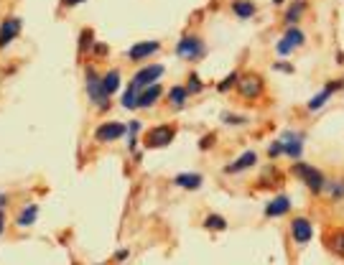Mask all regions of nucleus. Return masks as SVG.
Wrapping results in <instances>:
<instances>
[{
  "mask_svg": "<svg viewBox=\"0 0 344 265\" xmlns=\"http://www.w3.org/2000/svg\"><path fill=\"white\" fill-rule=\"evenodd\" d=\"M293 173H296L298 179H303V181H306V186H309L314 194H319V192H321V186H324V173H321L319 168H314V166H306V163H296V166H293Z\"/></svg>",
  "mask_w": 344,
  "mask_h": 265,
  "instance_id": "f257e3e1",
  "label": "nucleus"
},
{
  "mask_svg": "<svg viewBox=\"0 0 344 265\" xmlns=\"http://www.w3.org/2000/svg\"><path fill=\"white\" fill-rule=\"evenodd\" d=\"M92 44H95V36H92L90 28H84V31H82V39H79V54H87Z\"/></svg>",
  "mask_w": 344,
  "mask_h": 265,
  "instance_id": "5701e85b",
  "label": "nucleus"
},
{
  "mask_svg": "<svg viewBox=\"0 0 344 265\" xmlns=\"http://www.w3.org/2000/svg\"><path fill=\"white\" fill-rule=\"evenodd\" d=\"M250 166H255V153H252V150H247V153H242L235 163H229L224 171L227 173H240L242 168H250Z\"/></svg>",
  "mask_w": 344,
  "mask_h": 265,
  "instance_id": "4468645a",
  "label": "nucleus"
},
{
  "mask_svg": "<svg viewBox=\"0 0 344 265\" xmlns=\"http://www.w3.org/2000/svg\"><path fill=\"white\" fill-rule=\"evenodd\" d=\"M291 209V199L286 194H278L271 204L265 207V217H281V214H288Z\"/></svg>",
  "mask_w": 344,
  "mask_h": 265,
  "instance_id": "ddd939ff",
  "label": "nucleus"
},
{
  "mask_svg": "<svg viewBox=\"0 0 344 265\" xmlns=\"http://www.w3.org/2000/svg\"><path fill=\"white\" fill-rule=\"evenodd\" d=\"M3 224H6V217H3V212H0V232H3Z\"/></svg>",
  "mask_w": 344,
  "mask_h": 265,
  "instance_id": "473e14b6",
  "label": "nucleus"
},
{
  "mask_svg": "<svg viewBox=\"0 0 344 265\" xmlns=\"http://www.w3.org/2000/svg\"><path fill=\"white\" fill-rule=\"evenodd\" d=\"M87 92H90V97H92V102H95V105L107 107V95H105L102 82L95 77V71H92V69H87Z\"/></svg>",
  "mask_w": 344,
  "mask_h": 265,
  "instance_id": "0eeeda50",
  "label": "nucleus"
},
{
  "mask_svg": "<svg viewBox=\"0 0 344 265\" xmlns=\"http://www.w3.org/2000/svg\"><path fill=\"white\" fill-rule=\"evenodd\" d=\"M123 133H125V125L123 123H105V125H100L97 128V140H102V143H107V140H118V138H123Z\"/></svg>",
  "mask_w": 344,
  "mask_h": 265,
  "instance_id": "9d476101",
  "label": "nucleus"
},
{
  "mask_svg": "<svg viewBox=\"0 0 344 265\" xmlns=\"http://www.w3.org/2000/svg\"><path fill=\"white\" fill-rule=\"evenodd\" d=\"M336 87H341V84H339V82H331V84H326V87L321 90V95H316V97L309 102V110H316V107H321V105H324V102L331 97V92H334Z\"/></svg>",
  "mask_w": 344,
  "mask_h": 265,
  "instance_id": "a211bd4d",
  "label": "nucleus"
},
{
  "mask_svg": "<svg viewBox=\"0 0 344 265\" xmlns=\"http://www.w3.org/2000/svg\"><path fill=\"white\" fill-rule=\"evenodd\" d=\"M303 8H306V3H303V0H298V3H296V6H291V11L286 13V21H288V23L298 21V18H301V13H303Z\"/></svg>",
  "mask_w": 344,
  "mask_h": 265,
  "instance_id": "b1692460",
  "label": "nucleus"
},
{
  "mask_svg": "<svg viewBox=\"0 0 344 265\" xmlns=\"http://www.w3.org/2000/svg\"><path fill=\"white\" fill-rule=\"evenodd\" d=\"M102 90H105V95L107 97H112V92H118L120 90V71L118 69H112L107 77L102 79Z\"/></svg>",
  "mask_w": 344,
  "mask_h": 265,
  "instance_id": "dca6fc26",
  "label": "nucleus"
},
{
  "mask_svg": "<svg viewBox=\"0 0 344 265\" xmlns=\"http://www.w3.org/2000/svg\"><path fill=\"white\" fill-rule=\"evenodd\" d=\"M138 100H140V90L130 82L128 84V92L123 95V107H128V110H135L138 107Z\"/></svg>",
  "mask_w": 344,
  "mask_h": 265,
  "instance_id": "6ab92c4d",
  "label": "nucleus"
},
{
  "mask_svg": "<svg viewBox=\"0 0 344 265\" xmlns=\"http://www.w3.org/2000/svg\"><path fill=\"white\" fill-rule=\"evenodd\" d=\"M303 44V33L296 28V26H291L288 31H286V36H283V39L278 41V54L281 56H288L296 46H301Z\"/></svg>",
  "mask_w": 344,
  "mask_h": 265,
  "instance_id": "f03ea898",
  "label": "nucleus"
},
{
  "mask_svg": "<svg viewBox=\"0 0 344 265\" xmlns=\"http://www.w3.org/2000/svg\"><path fill=\"white\" fill-rule=\"evenodd\" d=\"M66 6H76V3H82V0H64Z\"/></svg>",
  "mask_w": 344,
  "mask_h": 265,
  "instance_id": "72a5a7b5",
  "label": "nucleus"
},
{
  "mask_svg": "<svg viewBox=\"0 0 344 265\" xmlns=\"http://www.w3.org/2000/svg\"><path fill=\"white\" fill-rule=\"evenodd\" d=\"M36 214H38V209H36V207H26V209L21 212V217H18V224H21V227L33 224V222H36Z\"/></svg>",
  "mask_w": 344,
  "mask_h": 265,
  "instance_id": "412c9836",
  "label": "nucleus"
},
{
  "mask_svg": "<svg viewBox=\"0 0 344 265\" xmlns=\"http://www.w3.org/2000/svg\"><path fill=\"white\" fill-rule=\"evenodd\" d=\"M163 74V66H158V64H153V66H145V69H140L135 77H133V84L140 90V87H150V84H156V79Z\"/></svg>",
  "mask_w": 344,
  "mask_h": 265,
  "instance_id": "20e7f679",
  "label": "nucleus"
},
{
  "mask_svg": "<svg viewBox=\"0 0 344 265\" xmlns=\"http://www.w3.org/2000/svg\"><path fill=\"white\" fill-rule=\"evenodd\" d=\"M240 95L242 97H257L260 92H263V79L260 77H255V74H247V77H242L240 79Z\"/></svg>",
  "mask_w": 344,
  "mask_h": 265,
  "instance_id": "9b49d317",
  "label": "nucleus"
},
{
  "mask_svg": "<svg viewBox=\"0 0 344 265\" xmlns=\"http://www.w3.org/2000/svg\"><path fill=\"white\" fill-rule=\"evenodd\" d=\"M281 145H283V153L291 158H298L303 153V135L296 133H283L281 135Z\"/></svg>",
  "mask_w": 344,
  "mask_h": 265,
  "instance_id": "423d86ee",
  "label": "nucleus"
},
{
  "mask_svg": "<svg viewBox=\"0 0 344 265\" xmlns=\"http://www.w3.org/2000/svg\"><path fill=\"white\" fill-rule=\"evenodd\" d=\"M171 140H174V128H168V125H161V128L150 130V133L145 135V145H148V148H163V145H168Z\"/></svg>",
  "mask_w": 344,
  "mask_h": 265,
  "instance_id": "7ed1b4c3",
  "label": "nucleus"
},
{
  "mask_svg": "<svg viewBox=\"0 0 344 265\" xmlns=\"http://www.w3.org/2000/svg\"><path fill=\"white\" fill-rule=\"evenodd\" d=\"M186 92H189V95H197V92H202V82H199V77H191V79H189Z\"/></svg>",
  "mask_w": 344,
  "mask_h": 265,
  "instance_id": "cd10ccee",
  "label": "nucleus"
},
{
  "mask_svg": "<svg viewBox=\"0 0 344 265\" xmlns=\"http://www.w3.org/2000/svg\"><path fill=\"white\" fill-rule=\"evenodd\" d=\"M331 250L344 257V232H336V237H334V242H331Z\"/></svg>",
  "mask_w": 344,
  "mask_h": 265,
  "instance_id": "a878e982",
  "label": "nucleus"
},
{
  "mask_svg": "<svg viewBox=\"0 0 344 265\" xmlns=\"http://www.w3.org/2000/svg\"><path fill=\"white\" fill-rule=\"evenodd\" d=\"M281 3H283V0H276V6H281Z\"/></svg>",
  "mask_w": 344,
  "mask_h": 265,
  "instance_id": "f704fd0d",
  "label": "nucleus"
},
{
  "mask_svg": "<svg viewBox=\"0 0 344 265\" xmlns=\"http://www.w3.org/2000/svg\"><path fill=\"white\" fill-rule=\"evenodd\" d=\"M341 192H344V184H339V186H334V197H336V199L341 197Z\"/></svg>",
  "mask_w": 344,
  "mask_h": 265,
  "instance_id": "2f4dec72",
  "label": "nucleus"
},
{
  "mask_svg": "<svg viewBox=\"0 0 344 265\" xmlns=\"http://www.w3.org/2000/svg\"><path fill=\"white\" fill-rule=\"evenodd\" d=\"M176 54L181 59H197L202 54V41L194 39V36H184V39L179 41V46H176Z\"/></svg>",
  "mask_w": 344,
  "mask_h": 265,
  "instance_id": "39448f33",
  "label": "nucleus"
},
{
  "mask_svg": "<svg viewBox=\"0 0 344 265\" xmlns=\"http://www.w3.org/2000/svg\"><path fill=\"white\" fill-rule=\"evenodd\" d=\"M21 31V21L18 18H6L3 26H0V49H6Z\"/></svg>",
  "mask_w": 344,
  "mask_h": 265,
  "instance_id": "1a4fd4ad",
  "label": "nucleus"
},
{
  "mask_svg": "<svg viewBox=\"0 0 344 265\" xmlns=\"http://www.w3.org/2000/svg\"><path fill=\"white\" fill-rule=\"evenodd\" d=\"M212 140H214V135H207V138L202 140V148H209V145H212Z\"/></svg>",
  "mask_w": 344,
  "mask_h": 265,
  "instance_id": "7c9ffc66",
  "label": "nucleus"
},
{
  "mask_svg": "<svg viewBox=\"0 0 344 265\" xmlns=\"http://www.w3.org/2000/svg\"><path fill=\"white\" fill-rule=\"evenodd\" d=\"M291 232H293V240L296 242H309L311 235H314V227L309 219H303V217H296L291 222Z\"/></svg>",
  "mask_w": 344,
  "mask_h": 265,
  "instance_id": "6e6552de",
  "label": "nucleus"
},
{
  "mask_svg": "<svg viewBox=\"0 0 344 265\" xmlns=\"http://www.w3.org/2000/svg\"><path fill=\"white\" fill-rule=\"evenodd\" d=\"M158 49H161L158 41H143V44H135V46L128 51V59L140 61V59H145V56H150V54H156Z\"/></svg>",
  "mask_w": 344,
  "mask_h": 265,
  "instance_id": "f8f14e48",
  "label": "nucleus"
},
{
  "mask_svg": "<svg viewBox=\"0 0 344 265\" xmlns=\"http://www.w3.org/2000/svg\"><path fill=\"white\" fill-rule=\"evenodd\" d=\"M204 227H207V230H224V227H227V222H224L222 217H217V214H212V217H207V222H204Z\"/></svg>",
  "mask_w": 344,
  "mask_h": 265,
  "instance_id": "393cba45",
  "label": "nucleus"
},
{
  "mask_svg": "<svg viewBox=\"0 0 344 265\" xmlns=\"http://www.w3.org/2000/svg\"><path fill=\"white\" fill-rule=\"evenodd\" d=\"M232 11H235L240 18H250V16H255V6L250 3V0H235V3H232Z\"/></svg>",
  "mask_w": 344,
  "mask_h": 265,
  "instance_id": "aec40b11",
  "label": "nucleus"
},
{
  "mask_svg": "<svg viewBox=\"0 0 344 265\" xmlns=\"http://www.w3.org/2000/svg\"><path fill=\"white\" fill-rule=\"evenodd\" d=\"M268 153H271L273 158H276V156H283V145H281V140L271 143V148H268Z\"/></svg>",
  "mask_w": 344,
  "mask_h": 265,
  "instance_id": "c85d7f7f",
  "label": "nucleus"
},
{
  "mask_svg": "<svg viewBox=\"0 0 344 265\" xmlns=\"http://www.w3.org/2000/svg\"><path fill=\"white\" fill-rule=\"evenodd\" d=\"M186 97H189L186 87H174V90L168 92V100H171V105H184V102H186Z\"/></svg>",
  "mask_w": 344,
  "mask_h": 265,
  "instance_id": "4be33fe9",
  "label": "nucleus"
},
{
  "mask_svg": "<svg viewBox=\"0 0 344 265\" xmlns=\"http://www.w3.org/2000/svg\"><path fill=\"white\" fill-rule=\"evenodd\" d=\"M161 87L158 84H150V87H145V92H140V100H138V107H150L153 102H156L158 97H161Z\"/></svg>",
  "mask_w": 344,
  "mask_h": 265,
  "instance_id": "2eb2a0df",
  "label": "nucleus"
},
{
  "mask_svg": "<svg viewBox=\"0 0 344 265\" xmlns=\"http://www.w3.org/2000/svg\"><path fill=\"white\" fill-rule=\"evenodd\" d=\"M276 69H281V71H286V74H288V71H293V66H291V64H276Z\"/></svg>",
  "mask_w": 344,
  "mask_h": 265,
  "instance_id": "c756f323",
  "label": "nucleus"
},
{
  "mask_svg": "<svg viewBox=\"0 0 344 265\" xmlns=\"http://www.w3.org/2000/svg\"><path fill=\"white\" fill-rule=\"evenodd\" d=\"M174 184H176V186H184V189H197V186L202 184V176H199V173H179V176L174 179Z\"/></svg>",
  "mask_w": 344,
  "mask_h": 265,
  "instance_id": "f3484780",
  "label": "nucleus"
},
{
  "mask_svg": "<svg viewBox=\"0 0 344 265\" xmlns=\"http://www.w3.org/2000/svg\"><path fill=\"white\" fill-rule=\"evenodd\" d=\"M235 82H237V74L232 71V74H229V77H227L224 82H219V87H217V90H219V92H227V90H229V87H232Z\"/></svg>",
  "mask_w": 344,
  "mask_h": 265,
  "instance_id": "bb28decb",
  "label": "nucleus"
}]
</instances>
